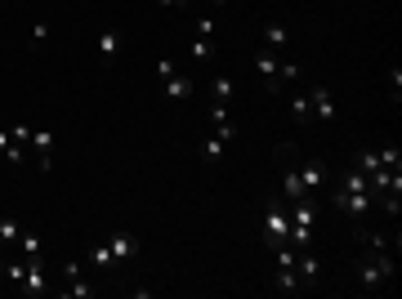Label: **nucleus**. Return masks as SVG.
Returning a JSON list of instances; mask_svg holds the SVG:
<instances>
[{
  "label": "nucleus",
  "instance_id": "2",
  "mask_svg": "<svg viewBox=\"0 0 402 299\" xmlns=\"http://www.w3.org/2000/svg\"><path fill=\"white\" fill-rule=\"evenodd\" d=\"M335 206H340L344 214H349V219H366V214H371L376 210V196H371V188H366V192H349V188H340V184H335Z\"/></svg>",
  "mask_w": 402,
  "mask_h": 299
},
{
  "label": "nucleus",
  "instance_id": "17",
  "mask_svg": "<svg viewBox=\"0 0 402 299\" xmlns=\"http://www.w3.org/2000/svg\"><path fill=\"white\" fill-rule=\"evenodd\" d=\"M19 237H23V224L14 214H0V246H19Z\"/></svg>",
  "mask_w": 402,
  "mask_h": 299
},
{
  "label": "nucleus",
  "instance_id": "22",
  "mask_svg": "<svg viewBox=\"0 0 402 299\" xmlns=\"http://www.w3.org/2000/svg\"><path fill=\"white\" fill-rule=\"evenodd\" d=\"M299 76H304V68H299L295 58H287V54H282V68H277V85H282V80H299Z\"/></svg>",
  "mask_w": 402,
  "mask_h": 299
},
{
  "label": "nucleus",
  "instance_id": "8",
  "mask_svg": "<svg viewBox=\"0 0 402 299\" xmlns=\"http://www.w3.org/2000/svg\"><path fill=\"white\" fill-rule=\"evenodd\" d=\"M295 179H299V188L304 192H322V184H326V165L322 161H304L295 170Z\"/></svg>",
  "mask_w": 402,
  "mask_h": 299
},
{
  "label": "nucleus",
  "instance_id": "28",
  "mask_svg": "<svg viewBox=\"0 0 402 299\" xmlns=\"http://www.w3.org/2000/svg\"><path fill=\"white\" fill-rule=\"evenodd\" d=\"M197 36H215V19H210V14H201V19H197Z\"/></svg>",
  "mask_w": 402,
  "mask_h": 299
},
{
  "label": "nucleus",
  "instance_id": "24",
  "mask_svg": "<svg viewBox=\"0 0 402 299\" xmlns=\"http://www.w3.org/2000/svg\"><path fill=\"white\" fill-rule=\"evenodd\" d=\"M358 170H362V174H376V170H380V147H366V152L358 157Z\"/></svg>",
  "mask_w": 402,
  "mask_h": 299
},
{
  "label": "nucleus",
  "instance_id": "1",
  "mask_svg": "<svg viewBox=\"0 0 402 299\" xmlns=\"http://www.w3.org/2000/svg\"><path fill=\"white\" fill-rule=\"evenodd\" d=\"M366 263H362V290H380L393 281V255H389V237H366Z\"/></svg>",
  "mask_w": 402,
  "mask_h": 299
},
{
  "label": "nucleus",
  "instance_id": "21",
  "mask_svg": "<svg viewBox=\"0 0 402 299\" xmlns=\"http://www.w3.org/2000/svg\"><path fill=\"white\" fill-rule=\"evenodd\" d=\"M90 263H94V268H103V273H108V268H116V255L108 251V241H103V246H94V251H90Z\"/></svg>",
  "mask_w": 402,
  "mask_h": 299
},
{
  "label": "nucleus",
  "instance_id": "14",
  "mask_svg": "<svg viewBox=\"0 0 402 299\" xmlns=\"http://www.w3.org/2000/svg\"><path fill=\"white\" fill-rule=\"evenodd\" d=\"M224 152H228V139H220V135H210L206 143H201V161H206V165H220Z\"/></svg>",
  "mask_w": 402,
  "mask_h": 299
},
{
  "label": "nucleus",
  "instance_id": "20",
  "mask_svg": "<svg viewBox=\"0 0 402 299\" xmlns=\"http://www.w3.org/2000/svg\"><path fill=\"white\" fill-rule=\"evenodd\" d=\"M215 58V36H192V63H210Z\"/></svg>",
  "mask_w": 402,
  "mask_h": 299
},
{
  "label": "nucleus",
  "instance_id": "13",
  "mask_svg": "<svg viewBox=\"0 0 402 299\" xmlns=\"http://www.w3.org/2000/svg\"><path fill=\"white\" fill-rule=\"evenodd\" d=\"M232 94H237V80H232L228 72H220L215 85H210V98H215V103H232Z\"/></svg>",
  "mask_w": 402,
  "mask_h": 299
},
{
  "label": "nucleus",
  "instance_id": "32",
  "mask_svg": "<svg viewBox=\"0 0 402 299\" xmlns=\"http://www.w3.org/2000/svg\"><path fill=\"white\" fill-rule=\"evenodd\" d=\"M215 5H224V0H215Z\"/></svg>",
  "mask_w": 402,
  "mask_h": 299
},
{
  "label": "nucleus",
  "instance_id": "27",
  "mask_svg": "<svg viewBox=\"0 0 402 299\" xmlns=\"http://www.w3.org/2000/svg\"><path fill=\"white\" fill-rule=\"evenodd\" d=\"M45 41H49V27H45V23H36V27H31V36H27V49H41Z\"/></svg>",
  "mask_w": 402,
  "mask_h": 299
},
{
  "label": "nucleus",
  "instance_id": "31",
  "mask_svg": "<svg viewBox=\"0 0 402 299\" xmlns=\"http://www.w3.org/2000/svg\"><path fill=\"white\" fill-rule=\"evenodd\" d=\"M175 5H179V9H188V5H192V0H175Z\"/></svg>",
  "mask_w": 402,
  "mask_h": 299
},
{
  "label": "nucleus",
  "instance_id": "16",
  "mask_svg": "<svg viewBox=\"0 0 402 299\" xmlns=\"http://www.w3.org/2000/svg\"><path fill=\"white\" fill-rule=\"evenodd\" d=\"M31 147H36L41 165L49 170V152H54V135H49V130H31Z\"/></svg>",
  "mask_w": 402,
  "mask_h": 299
},
{
  "label": "nucleus",
  "instance_id": "7",
  "mask_svg": "<svg viewBox=\"0 0 402 299\" xmlns=\"http://www.w3.org/2000/svg\"><path fill=\"white\" fill-rule=\"evenodd\" d=\"M108 251L116 255V263H130L134 255H139V237H134L130 228H121V232H112V237H108Z\"/></svg>",
  "mask_w": 402,
  "mask_h": 299
},
{
  "label": "nucleus",
  "instance_id": "4",
  "mask_svg": "<svg viewBox=\"0 0 402 299\" xmlns=\"http://www.w3.org/2000/svg\"><path fill=\"white\" fill-rule=\"evenodd\" d=\"M157 76H161V85H165V94H170V98H175V103H183V98H188V94H192V80H188V76H183V72L175 68V63H170V58H157Z\"/></svg>",
  "mask_w": 402,
  "mask_h": 299
},
{
  "label": "nucleus",
  "instance_id": "18",
  "mask_svg": "<svg viewBox=\"0 0 402 299\" xmlns=\"http://www.w3.org/2000/svg\"><path fill=\"white\" fill-rule=\"evenodd\" d=\"M0 157H5V161H14V165H19V161H23V143H19V139H14V135H9V130H0Z\"/></svg>",
  "mask_w": 402,
  "mask_h": 299
},
{
  "label": "nucleus",
  "instance_id": "23",
  "mask_svg": "<svg viewBox=\"0 0 402 299\" xmlns=\"http://www.w3.org/2000/svg\"><path fill=\"white\" fill-rule=\"evenodd\" d=\"M309 116H313V112H309V94H295V98H291V121L304 125Z\"/></svg>",
  "mask_w": 402,
  "mask_h": 299
},
{
  "label": "nucleus",
  "instance_id": "6",
  "mask_svg": "<svg viewBox=\"0 0 402 299\" xmlns=\"http://www.w3.org/2000/svg\"><path fill=\"white\" fill-rule=\"evenodd\" d=\"M309 112L317 116V121H335V112H340V107H335V94L326 85H313L309 90Z\"/></svg>",
  "mask_w": 402,
  "mask_h": 299
},
{
  "label": "nucleus",
  "instance_id": "15",
  "mask_svg": "<svg viewBox=\"0 0 402 299\" xmlns=\"http://www.w3.org/2000/svg\"><path fill=\"white\" fill-rule=\"evenodd\" d=\"M277 290H287V295H295V290H304L299 286V273H295V263H277Z\"/></svg>",
  "mask_w": 402,
  "mask_h": 299
},
{
  "label": "nucleus",
  "instance_id": "19",
  "mask_svg": "<svg viewBox=\"0 0 402 299\" xmlns=\"http://www.w3.org/2000/svg\"><path fill=\"white\" fill-rule=\"evenodd\" d=\"M98 54H103L108 63H112L116 54H121V31H112V27H108L103 36H98Z\"/></svg>",
  "mask_w": 402,
  "mask_h": 299
},
{
  "label": "nucleus",
  "instance_id": "9",
  "mask_svg": "<svg viewBox=\"0 0 402 299\" xmlns=\"http://www.w3.org/2000/svg\"><path fill=\"white\" fill-rule=\"evenodd\" d=\"M277 68H282V54H273V49H259L255 54V72L264 76L268 90H277Z\"/></svg>",
  "mask_w": 402,
  "mask_h": 299
},
{
  "label": "nucleus",
  "instance_id": "5",
  "mask_svg": "<svg viewBox=\"0 0 402 299\" xmlns=\"http://www.w3.org/2000/svg\"><path fill=\"white\" fill-rule=\"evenodd\" d=\"M19 286H23L27 295H45V290H49V277H45L41 255H23V281H19Z\"/></svg>",
  "mask_w": 402,
  "mask_h": 299
},
{
  "label": "nucleus",
  "instance_id": "26",
  "mask_svg": "<svg viewBox=\"0 0 402 299\" xmlns=\"http://www.w3.org/2000/svg\"><path fill=\"white\" fill-rule=\"evenodd\" d=\"M19 255H41V237H36V232H23V237H19Z\"/></svg>",
  "mask_w": 402,
  "mask_h": 299
},
{
  "label": "nucleus",
  "instance_id": "3",
  "mask_svg": "<svg viewBox=\"0 0 402 299\" xmlns=\"http://www.w3.org/2000/svg\"><path fill=\"white\" fill-rule=\"evenodd\" d=\"M287 232H291V214H287V206L282 201H268V210H264V237H268V246H277L287 241Z\"/></svg>",
  "mask_w": 402,
  "mask_h": 299
},
{
  "label": "nucleus",
  "instance_id": "29",
  "mask_svg": "<svg viewBox=\"0 0 402 299\" xmlns=\"http://www.w3.org/2000/svg\"><path fill=\"white\" fill-rule=\"evenodd\" d=\"M9 135H14V139H19V143H31V130H27L23 121H14V125H9Z\"/></svg>",
  "mask_w": 402,
  "mask_h": 299
},
{
  "label": "nucleus",
  "instance_id": "30",
  "mask_svg": "<svg viewBox=\"0 0 402 299\" xmlns=\"http://www.w3.org/2000/svg\"><path fill=\"white\" fill-rule=\"evenodd\" d=\"M389 90H393V98L402 94V68H389Z\"/></svg>",
  "mask_w": 402,
  "mask_h": 299
},
{
  "label": "nucleus",
  "instance_id": "10",
  "mask_svg": "<svg viewBox=\"0 0 402 299\" xmlns=\"http://www.w3.org/2000/svg\"><path fill=\"white\" fill-rule=\"evenodd\" d=\"M210 125H215V135H220V139H237V125H232L228 121V103H210Z\"/></svg>",
  "mask_w": 402,
  "mask_h": 299
},
{
  "label": "nucleus",
  "instance_id": "25",
  "mask_svg": "<svg viewBox=\"0 0 402 299\" xmlns=\"http://www.w3.org/2000/svg\"><path fill=\"white\" fill-rule=\"evenodd\" d=\"M282 188H287V201H299V196H313V192H304V188H299L295 170H287V179H282Z\"/></svg>",
  "mask_w": 402,
  "mask_h": 299
},
{
  "label": "nucleus",
  "instance_id": "11",
  "mask_svg": "<svg viewBox=\"0 0 402 299\" xmlns=\"http://www.w3.org/2000/svg\"><path fill=\"white\" fill-rule=\"evenodd\" d=\"M67 295H76V299H90L94 295V286L81 277V263L76 259H67Z\"/></svg>",
  "mask_w": 402,
  "mask_h": 299
},
{
  "label": "nucleus",
  "instance_id": "12",
  "mask_svg": "<svg viewBox=\"0 0 402 299\" xmlns=\"http://www.w3.org/2000/svg\"><path fill=\"white\" fill-rule=\"evenodd\" d=\"M287 27L282 23H264V49H273V54H287Z\"/></svg>",
  "mask_w": 402,
  "mask_h": 299
}]
</instances>
